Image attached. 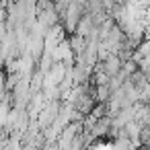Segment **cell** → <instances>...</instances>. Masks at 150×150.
I'll list each match as a JSON object with an SVG mask.
<instances>
[{"instance_id":"6da1fadb","label":"cell","mask_w":150,"mask_h":150,"mask_svg":"<svg viewBox=\"0 0 150 150\" xmlns=\"http://www.w3.org/2000/svg\"><path fill=\"white\" fill-rule=\"evenodd\" d=\"M84 15H86V6L74 0V2L68 6V11H66L64 19H62V25H64V29H66L70 35H74V33L78 31V25H80V21L84 19Z\"/></svg>"},{"instance_id":"7a4b0ae2","label":"cell","mask_w":150,"mask_h":150,"mask_svg":"<svg viewBox=\"0 0 150 150\" xmlns=\"http://www.w3.org/2000/svg\"><path fill=\"white\" fill-rule=\"evenodd\" d=\"M95 68H99L101 72H105L109 78H115V76H119V72H121V68H123V62H121V58H119L117 54H111L105 62H99Z\"/></svg>"},{"instance_id":"3957f363","label":"cell","mask_w":150,"mask_h":150,"mask_svg":"<svg viewBox=\"0 0 150 150\" xmlns=\"http://www.w3.org/2000/svg\"><path fill=\"white\" fill-rule=\"evenodd\" d=\"M95 27H97V25H95L93 17H91V15H84V19L80 21V25H78V31H76V33H78V35H82V37L86 39V37L93 33V29H95Z\"/></svg>"},{"instance_id":"277c9868","label":"cell","mask_w":150,"mask_h":150,"mask_svg":"<svg viewBox=\"0 0 150 150\" xmlns=\"http://www.w3.org/2000/svg\"><path fill=\"white\" fill-rule=\"evenodd\" d=\"M111 88H109V84H101V86H97L95 88V101L97 103H109L111 101Z\"/></svg>"},{"instance_id":"5b68a950","label":"cell","mask_w":150,"mask_h":150,"mask_svg":"<svg viewBox=\"0 0 150 150\" xmlns=\"http://www.w3.org/2000/svg\"><path fill=\"white\" fill-rule=\"evenodd\" d=\"M146 21H148V23H150V6H148V8H146Z\"/></svg>"}]
</instances>
